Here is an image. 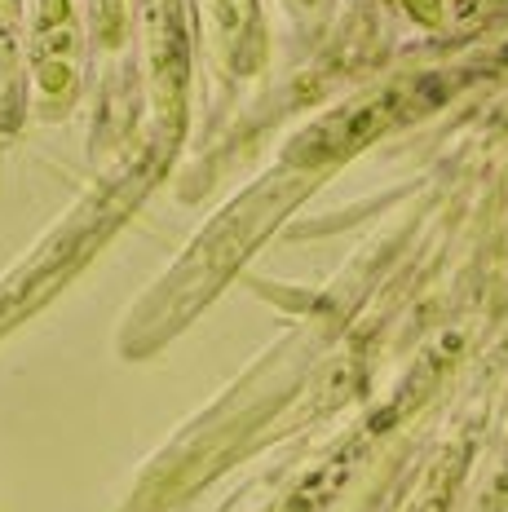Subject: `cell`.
I'll return each instance as SVG.
<instances>
[{"label": "cell", "mask_w": 508, "mask_h": 512, "mask_svg": "<svg viewBox=\"0 0 508 512\" xmlns=\"http://www.w3.org/2000/svg\"><path fill=\"white\" fill-rule=\"evenodd\" d=\"M376 433H380V424H367V429H358L354 437H345L332 455H323L314 468H305V473L296 477V482L283 490L266 512H327L336 499L345 495V486L354 482L358 464L367 460Z\"/></svg>", "instance_id": "obj_1"}, {"label": "cell", "mask_w": 508, "mask_h": 512, "mask_svg": "<svg viewBox=\"0 0 508 512\" xmlns=\"http://www.w3.org/2000/svg\"><path fill=\"white\" fill-rule=\"evenodd\" d=\"M460 477H464V446H455V451H447L438 464H433L429 482L420 486V495L411 499L407 512H451L455 490H460Z\"/></svg>", "instance_id": "obj_2"}, {"label": "cell", "mask_w": 508, "mask_h": 512, "mask_svg": "<svg viewBox=\"0 0 508 512\" xmlns=\"http://www.w3.org/2000/svg\"><path fill=\"white\" fill-rule=\"evenodd\" d=\"M213 9H217V18L226 31H239L252 18V0H213Z\"/></svg>", "instance_id": "obj_3"}, {"label": "cell", "mask_w": 508, "mask_h": 512, "mask_svg": "<svg viewBox=\"0 0 508 512\" xmlns=\"http://www.w3.org/2000/svg\"><path fill=\"white\" fill-rule=\"evenodd\" d=\"M407 9L420 18V23H438V14H442L438 0H407Z\"/></svg>", "instance_id": "obj_4"}]
</instances>
